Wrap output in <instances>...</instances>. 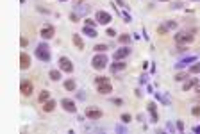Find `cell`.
I'll list each match as a JSON object with an SVG mask.
<instances>
[{"mask_svg":"<svg viewBox=\"0 0 200 134\" xmlns=\"http://www.w3.org/2000/svg\"><path fill=\"white\" fill-rule=\"evenodd\" d=\"M95 84H97V91L100 95H109L113 91V86H111V81L107 77H97L95 79Z\"/></svg>","mask_w":200,"mask_h":134,"instance_id":"obj_1","label":"cell"},{"mask_svg":"<svg viewBox=\"0 0 200 134\" xmlns=\"http://www.w3.org/2000/svg\"><path fill=\"white\" fill-rule=\"evenodd\" d=\"M36 57L43 61V63H48L50 61V49L47 43H39L38 47H36Z\"/></svg>","mask_w":200,"mask_h":134,"instance_id":"obj_2","label":"cell"},{"mask_svg":"<svg viewBox=\"0 0 200 134\" xmlns=\"http://www.w3.org/2000/svg\"><path fill=\"white\" fill-rule=\"evenodd\" d=\"M91 66L95 70H104L107 66V57L104 52H97V56L91 59Z\"/></svg>","mask_w":200,"mask_h":134,"instance_id":"obj_3","label":"cell"},{"mask_svg":"<svg viewBox=\"0 0 200 134\" xmlns=\"http://www.w3.org/2000/svg\"><path fill=\"white\" fill-rule=\"evenodd\" d=\"M173 39H175L177 45H189V43H193L195 36L189 34V32H177V34L173 36Z\"/></svg>","mask_w":200,"mask_h":134,"instance_id":"obj_4","label":"cell"},{"mask_svg":"<svg viewBox=\"0 0 200 134\" xmlns=\"http://www.w3.org/2000/svg\"><path fill=\"white\" fill-rule=\"evenodd\" d=\"M20 91L23 97H30L32 95V91H34V86H32V82L30 81H21V84H20Z\"/></svg>","mask_w":200,"mask_h":134,"instance_id":"obj_5","label":"cell"},{"mask_svg":"<svg viewBox=\"0 0 200 134\" xmlns=\"http://www.w3.org/2000/svg\"><path fill=\"white\" fill-rule=\"evenodd\" d=\"M56 34V29L52 27V25H43L41 30H39V36H41L43 39H52Z\"/></svg>","mask_w":200,"mask_h":134,"instance_id":"obj_6","label":"cell"},{"mask_svg":"<svg viewBox=\"0 0 200 134\" xmlns=\"http://www.w3.org/2000/svg\"><path fill=\"white\" fill-rule=\"evenodd\" d=\"M95 18H97V21H98L100 25H107L109 21L113 20V16L107 13V11H97V16Z\"/></svg>","mask_w":200,"mask_h":134,"instance_id":"obj_7","label":"cell"},{"mask_svg":"<svg viewBox=\"0 0 200 134\" xmlns=\"http://www.w3.org/2000/svg\"><path fill=\"white\" fill-rule=\"evenodd\" d=\"M61 107H63L66 113H75L77 111V106H75V102L71 99H63L61 100Z\"/></svg>","mask_w":200,"mask_h":134,"instance_id":"obj_8","label":"cell"},{"mask_svg":"<svg viewBox=\"0 0 200 134\" xmlns=\"http://www.w3.org/2000/svg\"><path fill=\"white\" fill-rule=\"evenodd\" d=\"M59 68L63 72H66V73H71L73 72V63H71L68 57H61L59 59Z\"/></svg>","mask_w":200,"mask_h":134,"instance_id":"obj_9","label":"cell"},{"mask_svg":"<svg viewBox=\"0 0 200 134\" xmlns=\"http://www.w3.org/2000/svg\"><path fill=\"white\" fill-rule=\"evenodd\" d=\"M86 116L89 120H100L102 118V111L97 107H86Z\"/></svg>","mask_w":200,"mask_h":134,"instance_id":"obj_10","label":"cell"},{"mask_svg":"<svg viewBox=\"0 0 200 134\" xmlns=\"http://www.w3.org/2000/svg\"><path fill=\"white\" fill-rule=\"evenodd\" d=\"M129 54H130V49H129V47H121V49H118L114 52V59H116V61H121V59L127 57Z\"/></svg>","mask_w":200,"mask_h":134,"instance_id":"obj_11","label":"cell"},{"mask_svg":"<svg viewBox=\"0 0 200 134\" xmlns=\"http://www.w3.org/2000/svg\"><path fill=\"white\" fill-rule=\"evenodd\" d=\"M29 66H30V57H29L27 52H21L20 54V68L21 70H27Z\"/></svg>","mask_w":200,"mask_h":134,"instance_id":"obj_12","label":"cell"},{"mask_svg":"<svg viewBox=\"0 0 200 134\" xmlns=\"http://www.w3.org/2000/svg\"><path fill=\"white\" fill-rule=\"evenodd\" d=\"M56 100H52V99H48L47 100V102H45V104H43V111H45V113H52V111H54V109H56Z\"/></svg>","mask_w":200,"mask_h":134,"instance_id":"obj_13","label":"cell"},{"mask_svg":"<svg viewBox=\"0 0 200 134\" xmlns=\"http://www.w3.org/2000/svg\"><path fill=\"white\" fill-rule=\"evenodd\" d=\"M125 66H127V64L123 63V61H116V63L111 64V72H113V73H116V72H121V70H125Z\"/></svg>","mask_w":200,"mask_h":134,"instance_id":"obj_14","label":"cell"},{"mask_svg":"<svg viewBox=\"0 0 200 134\" xmlns=\"http://www.w3.org/2000/svg\"><path fill=\"white\" fill-rule=\"evenodd\" d=\"M75 88H77V82H75L73 79L64 81V90H66V91H75Z\"/></svg>","mask_w":200,"mask_h":134,"instance_id":"obj_15","label":"cell"},{"mask_svg":"<svg viewBox=\"0 0 200 134\" xmlns=\"http://www.w3.org/2000/svg\"><path fill=\"white\" fill-rule=\"evenodd\" d=\"M82 32H84L88 38H97V30H95V27H88V25H84V29H82Z\"/></svg>","mask_w":200,"mask_h":134,"instance_id":"obj_16","label":"cell"},{"mask_svg":"<svg viewBox=\"0 0 200 134\" xmlns=\"http://www.w3.org/2000/svg\"><path fill=\"white\" fill-rule=\"evenodd\" d=\"M148 111H150V114H152V122L159 120V114H157V111H156V104H154V102L148 104Z\"/></svg>","mask_w":200,"mask_h":134,"instance_id":"obj_17","label":"cell"},{"mask_svg":"<svg viewBox=\"0 0 200 134\" xmlns=\"http://www.w3.org/2000/svg\"><path fill=\"white\" fill-rule=\"evenodd\" d=\"M71 39H73V43H75V47H77L79 50L84 49V43H82V39H80V36H79V34H73V36H71Z\"/></svg>","mask_w":200,"mask_h":134,"instance_id":"obj_18","label":"cell"},{"mask_svg":"<svg viewBox=\"0 0 200 134\" xmlns=\"http://www.w3.org/2000/svg\"><path fill=\"white\" fill-rule=\"evenodd\" d=\"M193 86H197V79H189V81H186L184 86H182V90H184V91H188V90H191Z\"/></svg>","mask_w":200,"mask_h":134,"instance_id":"obj_19","label":"cell"},{"mask_svg":"<svg viewBox=\"0 0 200 134\" xmlns=\"http://www.w3.org/2000/svg\"><path fill=\"white\" fill-rule=\"evenodd\" d=\"M50 79H52V81H59V79H61V72L59 70H50Z\"/></svg>","mask_w":200,"mask_h":134,"instance_id":"obj_20","label":"cell"},{"mask_svg":"<svg viewBox=\"0 0 200 134\" xmlns=\"http://www.w3.org/2000/svg\"><path fill=\"white\" fill-rule=\"evenodd\" d=\"M191 61H195V57H186V59H182L180 63H177V68H184L188 63H191Z\"/></svg>","mask_w":200,"mask_h":134,"instance_id":"obj_21","label":"cell"},{"mask_svg":"<svg viewBox=\"0 0 200 134\" xmlns=\"http://www.w3.org/2000/svg\"><path fill=\"white\" fill-rule=\"evenodd\" d=\"M48 99H50V93L48 91H41V93H39V102H41V104H45Z\"/></svg>","mask_w":200,"mask_h":134,"instance_id":"obj_22","label":"cell"},{"mask_svg":"<svg viewBox=\"0 0 200 134\" xmlns=\"http://www.w3.org/2000/svg\"><path fill=\"white\" fill-rule=\"evenodd\" d=\"M188 79H189V75H188V73H177V75H175V81H179V82L188 81Z\"/></svg>","mask_w":200,"mask_h":134,"instance_id":"obj_23","label":"cell"},{"mask_svg":"<svg viewBox=\"0 0 200 134\" xmlns=\"http://www.w3.org/2000/svg\"><path fill=\"white\" fill-rule=\"evenodd\" d=\"M93 49H95V52H106V50H107V47H106V45H102V43H100V45H95Z\"/></svg>","mask_w":200,"mask_h":134,"instance_id":"obj_24","label":"cell"},{"mask_svg":"<svg viewBox=\"0 0 200 134\" xmlns=\"http://www.w3.org/2000/svg\"><path fill=\"white\" fill-rule=\"evenodd\" d=\"M198 72H200V63L193 64L191 68H189V73H198Z\"/></svg>","mask_w":200,"mask_h":134,"instance_id":"obj_25","label":"cell"},{"mask_svg":"<svg viewBox=\"0 0 200 134\" xmlns=\"http://www.w3.org/2000/svg\"><path fill=\"white\" fill-rule=\"evenodd\" d=\"M157 32H159V34H166V32H168V27H166V25H159V27H157Z\"/></svg>","mask_w":200,"mask_h":134,"instance_id":"obj_26","label":"cell"},{"mask_svg":"<svg viewBox=\"0 0 200 134\" xmlns=\"http://www.w3.org/2000/svg\"><path fill=\"white\" fill-rule=\"evenodd\" d=\"M130 41V36L129 34H121L120 36V43H129Z\"/></svg>","mask_w":200,"mask_h":134,"instance_id":"obj_27","label":"cell"},{"mask_svg":"<svg viewBox=\"0 0 200 134\" xmlns=\"http://www.w3.org/2000/svg\"><path fill=\"white\" fill-rule=\"evenodd\" d=\"M95 23H98V21H93L91 18H86L84 20V25H88V27H95Z\"/></svg>","mask_w":200,"mask_h":134,"instance_id":"obj_28","label":"cell"},{"mask_svg":"<svg viewBox=\"0 0 200 134\" xmlns=\"http://www.w3.org/2000/svg\"><path fill=\"white\" fill-rule=\"evenodd\" d=\"M130 120H132V116H130V114H121V122H123V123H129Z\"/></svg>","mask_w":200,"mask_h":134,"instance_id":"obj_29","label":"cell"},{"mask_svg":"<svg viewBox=\"0 0 200 134\" xmlns=\"http://www.w3.org/2000/svg\"><path fill=\"white\" fill-rule=\"evenodd\" d=\"M191 114H193V116H200V106H195V107H193V109H191Z\"/></svg>","mask_w":200,"mask_h":134,"instance_id":"obj_30","label":"cell"},{"mask_svg":"<svg viewBox=\"0 0 200 134\" xmlns=\"http://www.w3.org/2000/svg\"><path fill=\"white\" fill-rule=\"evenodd\" d=\"M164 25H166L168 29H177V23H175V21H166Z\"/></svg>","mask_w":200,"mask_h":134,"instance_id":"obj_31","label":"cell"},{"mask_svg":"<svg viewBox=\"0 0 200 134\" xmlns=\"http://www.w3.org/2000/svg\"><path fill=\"white\" fill-rule=\"evenodd\" d=\"M106 34H107V36H111V38H114L116 30H114V29H107V30H106Z\"/></svg>","mask_w":200,"mask_h":134,"instance_id":"obj_32","label":"cell"},{"mask_svg":"<svg viewBox=\"0 0 200 134\" xmlns=\"http://www.w3.org/2000/svg\"><path fill=\"white\" fill-rule=\"evenodd\" d=\"M177 131H180V132L184 131V123L182 122H177Z\"/></svg>","mask_w":200,"mask_h":134,"instance_id":"obj_33","label":"cell"},{"mask_svg":"<svg viewBox=\"0 0 200 134\" xmlns=\"http://www.w3.org/2000/svg\"><path fill=\"white\" fill-rule=\"evenodd\" d=\"M180 6H182L180 2H173V6H171V7H173V9H179V7H180Z\"/></svg>","mask_w":200,"mask_h":134,"instance_id":"obj_34","label":"cell"},{"mask_svg":"<svg viewBox=\"0 0 200 134\" xmlns=\"http://www.w3.org/2000/svg\"><path fill=\"white\" fill-rule=\"evenodd\" d=\"M70 18H71V21H79V18H77V14H70Z\"/></svg>","mask_w":200,"mask_h":134,"instance_id":"obj_35","label":"cell"},{"mask_svg":"<svg viewBox=\"0 0 200 134\" xmlns=\"http://www.w3.org/2000/svg\"><path fill=\"white\" fill-rule=\"evenodd\" d=\"M193 131H195L197 134H200V125H197V127H193Z\"/></svg>","mask_w":200,"mask_h":134,"instance_id":"obj_36","label":"cell"},{"mask_svg":"<svg viewBox=\"0 0 200 134\" xmlns=\"http://www.w3.org/2000/svg\"><path fill=\"white\" fill-rule=\"evenodd\" d=\"M159 2H168V0H159Z\"/></svg>","mask_w":200,"mask_h":134,"instance_id":"obj_37","label":"cell"},{"mask_svg":"<svg viewBox=\"0 0 200 134\" xmlns=\"http://www.w3.org/2000/svg\"><path fill=\"white\" fill-rule=\"evenodd\" d=\"M59 2H66V0H59Z\"/></svg>","mask_w":200,"mask_h":134,"instance_id":"obj_38","label":"cell"},{"mask_svg":"<svg viewBox=\"0 0 200 134\" xmlns=\"http://www.w3.org/2000/svg\"><path fill=\"white\" fill-rule=\"evenodd\" d=\"M198 99H200V95H198Z\"/></svg>","mask_w":200,"mask_h":134,"instance_id":"obj_39","label":"cell"}]
</instances>
